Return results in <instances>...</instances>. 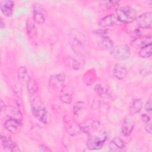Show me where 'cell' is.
Instances as JSON below:
<instances>
[{
    "mask_svg": "<svg viewBox=\"0 0 152 152\" xmlns=\"http://www.w3.org/2000/svg\"><path fill=\"white\" fill-rule=\"evenodd\" d=\"M107 138V132L104 130L95 131L88 134L87 146L90 150L101 149Z\"/></svg>",
    "mask_w": 152,
    "mask_h": 152,
    "instance_id": "obj_1",
    "label": "cell"
},
{
    "mask_svg": "<svg viewBox=\"0 0 152 152\" xmlns=\"http://www.w3.org/2000/svg\"><path fill=\"white\" fill-rule=\"evenodd\" d=\"M30 103L33 115L40 122L46 124L48 122V112L45 107L36 100V94L31 96Z\"/></svg>",
    "mask_w": 152,
    "mask_h": 152,
    "instance_id": "obj_2",
    "label": "cell"
},
{
    "mask_svg": "<svg viewBox=\"0 0 152 152\" xmlns=\"http://www.w3.org/2000/svg\"><path fill=\"white\" fill-rule=\"evenodd\" d=\"M116 15L120 23L129 24L133 22L137 18L135 10L130 6H124L117 8Z\"/></svg>",
    "mask_w": 152,
    "mask_h": 152,
    "instance_id": "obj_3",
    "label": "cell"
},
{
    "mask_svg": "<svg viewBox=\"0 0 152 152\" xmlns=\"http://www.w3.org/2000/svg\"><path fill=\"white\" fill-rule=\"evenodd\" d=\"M111 55L118 61H124L130 56L131 50L126 45H118L111 49Z\"/></svg>",
    "mask_w": 152,
    "mask_h": 152,
    "instance_id": "obj_4",
    "label": "cell"
},
{
    "mask_svg": "<svg viewBox=\"0 0 152 152\" xmlns=\"http://www.w3.org/2000/svg\"><path fill=\"white\" fill-rule=\"evenodd\" d=\"M79 125L81 131L87 134L98 131L100 126V122L95 119H87Z\"/></svg>",
    "mask_w": 152,
    "mask_h": 152,
    "instance_id": "obj_5",
    "label": "cell"
},
{
    "mask_svg": "<svg viewBox=\"0 0 152 152\" xmlns=\"http://www.w3.org/2000/svg\"><path fill=\"white\" fill-rule=\"evenodd\" d=\"M64 122L65 129L69 135L74 136L79 134L81 132L80 125L77 124L70 116L65 115L64 117Z\"/></svg>",
    "mask_w": 152,
    "mask_h": 152,
    "instance_id": "obj_6",
    "label": "cell"
},
{
    "mask_svg": "<svg viewBox=\"0 0 152 152\" xmlns=\"http://www.w3.org/2000/svg\"><path fill=\"white\" fill-rule=\"evenodd\" d=\"M151 12H145L136 18L137 24L139 27L144 29L151 28L152 27Z\"/></svg>",
    "mask_w": 152,
    "mask_h": 152,
    "instance_id": "obj_7",
    "label": "cell"
},
{
    "mask_svg": "<svg viewBox=\"0 0 152 152\" xmlns=\"http://www.w3.org/2000/svg\"><path fill=\"white\" fill-rule=\"evenodd\" d=\"M33 20L38 24H43L46 20V11L40 4H35L33 8Z\"/></svg>",
    "mask_w": 152,
    "mask_h": 152,
    "instance_id": "obj_8",
    "label": "cell"
},
{
    "mask_svg": "<svg viewBox=\"0 0 152 152\" xmlns=\"http://www.w3.org/2000/svg\"><path fill=\"white\" fill-rule=\"evenodd\" d=\"M134 125L135 121L131 116L127 115L125 116L121 127L122 134L125 137H129L134 129Z\"/></svg>",
    "mask_w": 152,
    "mask_h": 152,
    "instance_id": "obj_9",
    "label": "cell"
},
{
    "mask_svg": "<svg viewBox=\"0 0 152 152\" xmlns=\"http://www.w3.org/2000/svg\"><path fill=\"white\" fill-rule=\"evenodd\" d=\"M150 44H151V35H142L140 37L132 39L130 43L131 46L135 49H141Z\"/></svg>",
    "mask_w": 152,
    "mask_h": 152,
    "instance_id": "obj_10",
    "label": "cell"
},
{
    "mask_svg": "<svg viewBox=\"0 0 152 152\" xmlns=\"http://www.w3.org/2000/svg\"><path fill=\"white\" fill-rule=\"evenodd\" d=\"M5 128L10 132L12 134L17 133L21 128V120L18 119L10 118L4 122Z\"/></svg>",
    "mask_w": 152,
    "mask_h": 152,
    "instance_id": "obj_11",
    "label": "cell"
},
{
    "mask_svg": "<svg viewBox=\"0 0 152 152\" xmlns=\"http://www.w3.org/2000/svg\"><path fill=\"white\" fill-rule=\"evenodd\" d=\"M1 142L2 147L5 150H8L10 151H20V150L17 143L12 140L10 137L7 135H1Z\"/></svg>",
    "mask_w": 152,
    "mask_h": 152,
    "instance_id": "obj_12",
    "label": "cell"
},
{
    "mask_svg": "<svg viewBox=\"0 0 152 152\" xmlns=\"http://www.w3.org/2000/svg\"><path fill=\"white\" fill-rule=\"evenodd\" d=\"M65 78V75L64 72L52 75L49 78V84L53 88H58L64 86Z\"/></svg>",
    "mask_w": 152,
    "mask_h": 152,
    "instance_id": "obj_13",
    "label": "cell"
},
{
    "mask_svg": "<svg viewBox=\"0 0 152 152\" xmlns=\"http://www.w3.org/2000/svg\"><path fill=\"white\" fill-rule=\"evenodd\" d=\"M72 90L69 86H63L59 93V99L66 104H69L72 102Z\"/></svg>",
    "mask_w": 152,
    "mask_h": 152,
    "instance_id": "obj_14",
    "label": "cell"
},
{
    "mask_svg": "<svg viewBox=\"0 0 152 152\" xmlns=\"http://www.w3.org/2000/svg\"><path fill=\"white\" fill-rule=\"evenodd\" d=\"M109 150L111 151H126V145L124 142V141L119 138L115 137L113 138L110 142L109 145Z\"/></svg>",
    "mask_w": 152,
    "mask_h": 152,
    "instance_id": "obj_15",
    "label": "cell"
},
{
    "mask_svg": "<svg viewBox=\"0 0 152 152\" xmlns=\"http://www.w3.org/2000/svg\"><path fill=\"white\" fill-rule=\"evenodd\" d=\"M18 78L20 83L27 87L32 78L30 77L27 68L24 66H21L18 69Z\"/></svg>",
    "mask_w": 152,
    "mask_h": 152,
    "instance_id": "obj_16",
    "label": "cell"
},
{
    "mask_svg": "<svg viewBox=\"0 0 152 152\" xmlns=\"http://www.w3.org/2000/svg\"><path fill=\"white\" fill-rule=\"evenodd\" d=\"M14 7V2L11 0L1 1L0 2V8L2 12L7 17L12 15Z\"/></svg>",
    "mask_w": 152,
    "mask_h": 152,
    "instance_id": "obj_17",
    "label": "cell"
},
{
    "mask_svg": "<svg viewBox=\"0 0 152 152\" xmlns=\"http://www.w3.org/2000/svg\"><path fill=\"white\" fill-rule=\"evenodd\" d=\"M113 75L118 80H122L126 76L128 71L125 65L122 64H116L112 69Z\"/></svg>",
    "mask_w": 152,
    "mask_h": 152,
    "instance_id": "obj_18",
    "label": "cell"
},
{
    "mask_svg": "<svg viewBox=\"0 0 152 152\" xmlns=\"http://www.w3.org/2000/svg\"><path fill=\"white\" fill-rule=\"evenodd\" d=\"M118 21H119L116 17V14H112L101 18L99 21V25L102 27L106 28L116 24Z\"/></svg>",
    "mask_w": 152,
    "mask_h": 152,
    "instance_id": "obj_19",
    "label": "cell"
},
{
    "mask_svg": "<svg viewBox=\"0 0 152 152\" xmlns=\"http://www.w3.org/2000/svg\"><path fill=\"white\" fill-rule=\"evenodd\" d=\"M95 92L100 97L104 99H109L111 97L109 89L101 84H96L94 87Z\"/></svg>",
    "mask_w": 152,
    "mask_h": 152,
    "instance_id": "obj_20",
    "label": "cell"
},
{
    "mask_svg": "<svg viewBox=\"0 0 152 152\" xmlns=\"http://www.w3.org/2000/svg\"><path fill=\"white\" fill-rule=\"evenodd\" d=\"M143 100L142 99H137L132 103L130 106L129 111L131 114H135L140 112L142 107Z\"/></svg>",
    "mask_w": 152,
    "mask_h": 152,
    "instance_id": "obj_21",
    "label": "cell"
},
{
    "mask_svg": "<svg viewBox=\"0 0 152 152\" xmlns=\"http://www.w3.org/2000/svg\"><path fill=\"white\" fill-rule=\"evenodd\" d=\"M26 31L28 36L31 38H34L36 35V29L34 22L31 19L27 20L26 24Z\"/></svg>",
    "mask_w": 152,
    "mask_h": 152,
    "instance_id": "obj_22",
    "label": "cell"
},
{
    "mask_svg": "<svg viewBox=\"0 0 152 152\" xmlns=\"http://www.w3.org/2000/svg\"><path fill=\"white\" fill-rule=\"evenodd\" d=\"M152 54V46L151 44L148 45L140 49L138 55L141 58H147L151 56Z\"/></svg>",
    "mask_w": 152,
    "mask_h": 152,
    "instance_id": "obj_23",
    "label": "cell"
},
{
    "mask_svg": "<svg viewBox=\"0 0 152 152\" xmlns=\"http://www.w3.org/2000/svg\"><path fill=\"white\" fill-rule=\"evenodd\" d=\"M101 46L105 50L112 49L113 47V42L110 37L104 36L101 40Z\"/></svg>",
    "mask_w": 152,
    "mask_h": 152,
    "instance_id": "obj_24",
    "label": "cell"
},
{
    "mask_svg": "<svg viewBox=\"0 0 152 152\" xmlns=\"http://www.w3.org/2000/svg\"><path fill=\"white\" fill-rule=\"evenodd\" d=\"M85 107V103L82 101H78L74 103L73 106V114L75 116L78 115L80 112L83 110Z\"/></svg>",
    "mask_w": 152,
    "mask_h": 152,
    "instance_id": "obj_25",
    "label": "cell"
},
{
    "mask_svg": "<svg viewBox=\"0 0 152 152\" xmlns=\"http://www.w3.org/2000/svg\"><path fill=\"white\" fill-rule=\"evenodd\" d=\"M94 76L95 74L93 71H91V70L88 71V72L84 75V78H85L84 79V81L85 84H86L88 86L92 84L94 82Z\"/></svg>",
    "mask_w": 152,
    "mask_h": 152,
    "instance_id": "obj_26",
    "label": "cell"
},
{
    "mask_svg": "<svg viewBox=\"0 0 152 152\" xmlns=\"http://www.w3.org/2000/svg\"><path fill=\"white\" fill-rule=\"evenodd\" d=\"M81 56L72 59V67L75 70H79L83 67L84 62Z\"/></svg>",
    "mask_w": 152,
    "mask_h": 152,
    "instance_id": "obj_27",
    "label": "cell"
},
{
    "mask_svg": "<svg viewBox=\"0 0 152 152\" xmlns=\"http://www.w3.org/2000/svg\"><path fill=\"white\" fill-rule=\"evenodd\" d=\"M106 6L108 9H112V8H116L118 6V4H119V1H107L106 2Z\"/></svg>",
    "mask_w": 152,
    "mask_h": 152,
    "instance_id": "obj_28",
    "label": "cell"
},
{
    "mask_svg": "<svg viewBox=\"0 0 152 152\" xmlns=\"http://www.w3.org/2000/svg\"><path fill=\"white\" fill-rule=\"evenodd\" d=\"M144 108H145V110L147 112H149V113H151V110H152V107H151V100H148L145 104V106H144Z\"/></svg>",
    "mask_w": 152,
    "mask_h": 152,
    "instance_id": "obj_29",
    "label": "cell"
},
{
    "mask_svg": "<svg viewBox=\"0 0 152 152\" xmlns=\"http://www.w3.org/2000/svg\"><path fill=\"white\" fill-rule=\"evenodd\" d=\"M144 129L149 134H151V122H148L147 123H144Z\"/></svg>",
    "mask_w": 152,
    "mask_h": 152,
    "instance_id": "obj_30",
    "label": "cell"
},
{
    "mask_svg": "<svg viewBox=\"0 0 152 152\" xmlns=\"http://www.w3.org/2000/svg\"><path fill=\"white\" fill-rule=\"evenodd\" d=\"M141 121L144 123H147V122H148L150 121V116L145 114V113H143L141 115Z\"/></svg>",
    "mask_w": 152,
    "mask_h": 152,
    "instance_id": "obj_31",
    "label": "cell"
},
{
    "mask_svg": "<svg viewBox=\"0 0 152 152\" xmlns=\"http://www.w3.org/2000/svg\"><path fill=\"white\" fill-rule=\"evenodd\" d=\"M142 35V32L141 31V30L140 29H135L133 31V33H132V37H133L132 39L140 37Z\"/></svg>",
    "mask_w": 152,
    "mask_h": 152,
    "instance_id": "obj_32",
    "label": "cell"
},
{
    "mask_svg": "<svg viewBox=\"0 0 152 152\" xmlns=\"http://www.w3.org/2000/svg\"><path fill=\"white\" fill-rule=\"evenodd\" d=\"M95 34H99V35H102L104 36H106L105 34H106L107 33V30H104V29H100V30H97L96 31H94Z\"/></svg>",
    "mask_w": 152,
    "mask_h": 152,
    "instance_id": "obj_33",
    "label": "cell"
},
{
    "mask_svg": "<svg viewBox=\"0 0 152 152\" xmlns=\"http://www.w3.org/2000/svg\"><path fill=\"white\" fill-rule=\"evenodd\" d=\"M38 149L40 151H51L52 150L49 148L48 147L45 146L44 145H39L37 147Z\"/></svg>",
    "mask_w": 152,
    "mask_h": 152,
    "instance_id": "obj_34",
    "label": "cell"
},
{
    "mask_svg": "<svg viewBox=\"0 0 152 152\" xmlns=\"http://www.w3.org/2000/svg\"><path fill=\"white\" fill-rule=\"evenodd\" d=\"M5 21H4L3 18H1V22H0V27L2 29L5 27Z\"/></svg>",
    "mask_w": 152,
    "mask_h": 152,
    "instance_id": "obj_35",
    "label": "cell"
}]
</instances>
